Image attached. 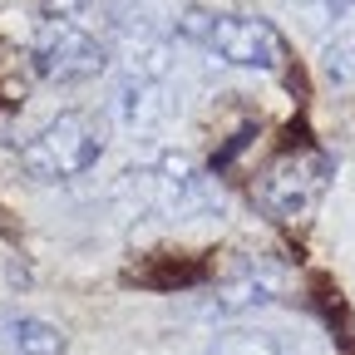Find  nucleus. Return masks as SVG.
<instances>
[{
	"instance_id": "obj_11",
	"label": "nucleus",
	"mask_w": 355,
	"mask_h": 355,
	"mask_svg": "<svg viewBox=\"0 0 355 355\" xmlns=\"http://www.w3.org/2000/svg\"><path fill=\"white\" fill-rule=\"evenodd\" d=\"M44 6H50L55 20H69L89 35H99V30L109 35V25H114V0H44Z\"/></svg>"
},
{
	"instance_id": "obj_2",
	"label": "nucleus",
	"mask_w": 355,
	"mask_h": 355,
	"mask_svg": "<svg viewBox=\"0 0 355 355\" xmlns=\"http://www.w3.org/2000/svg\"><path fill=\"white\" fill-rule=\"evenodd\" d=\"M178 40H188V44H198V50L217 55L222 64H237V69L277 74L286 64V40L277 35V25L257 20V15H237V10L183 6V15H178Z\"/></svg>"
},
{
	"instance_id": "obj_4",
	"label": "nucleus",
	"mask_w": 355,
	"mask_h": 355,
	"mask_svg": "<svg viewBox=\"0 0 355 355\" xmlns=\"http://www.w3.org/2000/svg\"><path fill=\"white\" fill-rule=\"evenodd\" d=\"M331 173H336V158H326V153H316V148L282 153L272 168L261 173L257 202L272 212V217H282V222H301V217L316 212V202L326 198Z\"/></svg>"
},
{
	"instance_id": "obj_1",
	"label": "nucleus",
	"mask_w": 355,
	"mask_h": 355,
	"mask_svg": "<svg viewBox=\"0 0 355 355\" xmlns=\"http://www.w3.org/2000/svg\"><path fill=\"white\" fill-rule=\"evenodd\" d=\"M109 202L123 217H198L222 207V193L188 153H158L153 163L123 168L109 188Z\"/></svg>"
},
{
	"instance_id": "obj_8",
	"label": "nucleus",
	"mask_w": 355,
	"mask_h": 355,
	"mask_svg": "<svg viewBox=\"0 0 355 355\" xmlns=\"http://www.w3.org/2000/svg\"><path fill=\"white\" fill-rule=\"evenodd\" d=\"M178 15H183L178 0H114V25H109V35H114V40H128V35L173 40V35H178Z\"/></svg>"
},
{
	"instance_id": "obj_12",
	"label": "nucleus",
	"mask_w": 355,
	"mask_h": 355,
	"mask_svg": "<svg viewBox=\"0 0 355 355\" xmlns=\"http://www.w3.org/2000/svg\"><path fill=\"white\" fill-rule=\"evenodd\" d=\"M326 74L340 79V84L355 79V30H345V35H336L326 44Z\"/></svg>"
},
{
	"instance_id": "obj_10",
	"label": "nucleus",
	"mask_w": 355,
	"mask_h": 355,
	"mask_svg": "<svg viewBox=\"0 0 355 355\" xmlns=\"http://www.w3.org/2000/svg\"><path fill=\"white\" fill-rule=\"evenodd\" d=\"M202 355H286L282 340L272 331H257V326H232V331H217L212 345Z\"/></svg>"
},
{
	"instance_id": "obj_5",
	"label": "nucleus",
	"mask_w": 355,
	"mask_h": 355,
	"mask_svg": "<svg viewBox=\"0 0 355 355\" xmlns=\"http://www.w3.org/2000/svg\"><path fill=\"white\" fill-rule=\"evenodd\" d=\"M30 64L55 84H79V79H94L109 69V44L99 35L50 15L30 40Z\"/></svg>"
},
{
	"instance_id": "obj_7",
	"label": "nucleus",
	"mask_w": 355,
	"mask_h": 355,
	"mask_svg": "<svg viewBox=\"0 0 355 355\" xmlns=\"http://www.w3.org/2000/svg\"><path fill=\"white\" fill-rule=\"evenodd\" d=\"M114 123H123L128 133H153L173 119V94H168V79H133L119 74L114 84V99H109Z\"/></svg>"
},
{
	"instance_id": "obj_9",
	"label": "nucleus",
	"mask_w": 355,
	"mask_h": 355,
	"mask_svg": "<svg viewBox=\"0 0 355 355\" xmlns=\"http://www.w3.org/2000/svg\"><path fill=\"white\" fill-rule=\"evenodd\" d=\"M6 345H10V355H64V331L40 316H10Z\"/></svg>"
},
{
	"instance_id": "obj_3",
	"label": "nucleus",
	"mask_w": 355,
	"mask_h": 355,
	"mask_svg": "<svg viewBox=\"0 0 355 355\" xmlns=\"http://www.w3.org/2000/svg\"><path fill=\"white\" fill-rule=\"evenodd\" d=\"M104 144H109V119L89 114V109H69V114L50 119L20 148V173L40 188L69 183V178H84L104 158Z\"/></svg>"
},
{
	"instance_id": "obj_6",
	"label": "nucleus",
	"mask_w": 355,
	"mask_h": 355,
	"mask_svg": "<svg viewBox=\"0 0 355 355\" xmlns=\"http://www.w3.org/2000/svg\"><path fill=\"white\" fill-rule=\"evenodd\" d=\"M286 291V272L272 261V257H242L227 277H217L207 286V296L198 301L202 316H252V311L272 306L277 296Z\"/></svg>"
}]
</instances>
